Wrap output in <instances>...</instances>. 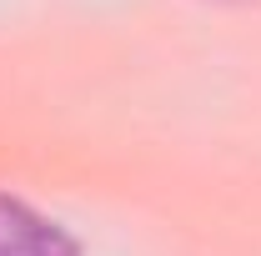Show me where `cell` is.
<instances>
[{"label": "cell", "instance_id": "obj_1", "mask_svg": "<svg viewBox=\"0 0 261 256\" xmlns=\"http://www.w3.org/2000/svg\"><path fill=\"white\" fill-rule=\"evenodd\" d=\"M0 256H86L56 216L0 191Z\"/></svg>", "mask_w": 261, "mask_h": 256}]
</instances>
